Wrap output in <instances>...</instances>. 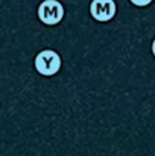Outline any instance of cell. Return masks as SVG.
Instances as JSON below:
<instances>
[{
	"label": "cell",
	"instance_id": "3957f363",
	"mask_svg": "<svg viewBox=\"0 0 155 156\" xmlns=\"http://www.w3.org/2000/svg\"><path fill=\"white\" fill-rule=\"evenodd\" d=\"M117 11L114 0H91L90 3V14L96 21H109L114 18Z\"/></svg>",
	"mask_w": 155,
	"mask_h": 156
},
{
	"label": "cell",
	"instance_id": "5b68a950",
	"mask_svg": "<svg viewBox=\"0 0 155 156\" xmlns=\"http://www.w3.org/2000/svg\"><path fill=\"white\" fill-rule=\"evenodd\" d=\"M152 53H154V56H155V40L152 41Z\"/></svg>",
	"mask_w": 155,
	"mask_h": 156
},
{
	"label": "cell",
	"instance_id": "6da1fadb",
	"mask_svg": "<svg viewBox=\"0 0 155 156\" xmlns=\"http://www.w3.org/2000/svg\"><path fill=\"white\" fill-rule=\"evenodd\" d=\"M61 56L52 49H44L37 53L34 65L41 76H55L61 70Z\"/></svg>",
	"mask_w": 155,
	"mask_h": 156
},
{
	"label": "cell",
	"instance_id": "7a4b0ae2",
	"mask_svg": "<svg viewBox=\"0 0 155 156\" xmlns=\"http://www.w3.org/2000/svg\"><path fill=\"white\" fill-rule=\"evenodd\" d=\"M37 15L44 24L55 26L64 18V6L58 0H43L37 9Z\"/></svg>",
	"mask_w": 155,
	"mask_h": 156
},
{
	"label": "cell",
	"instance_id": "277c9868",
	"mask_svg": "<svg viewBox=\"0 0 155 156\" xmlns=\"http://www.w3.org/2000/svg\"><path fill=\"white\" fill-rule=\"evenodd\" d=\"M132 5H135V6H140V8H143V6H148V5H151L152 3V0H129Z\"/></svg>",
	"mask_w": 155,
	"mask_h": 156
}]
</instances>
